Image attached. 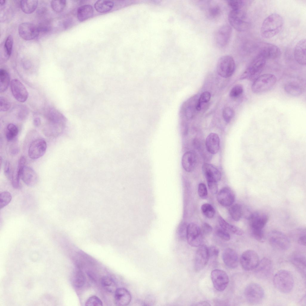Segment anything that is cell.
Returning a JSON list of instances; mask_svg holds the SVG:
<instances>
[{"instance_id":"obj_28","label":"cell","mask_w":306,"mask_h":306,"mask_svg":"<svg viewBox=\"0 0 306 306\" xmlns=\"http://www.w3.org/2000/svg\"><path fill=\"white\" fill-rule=\"evenodd\" d=\"M182 166L187 172L192 171L195 169L196 163V156L192 151L186 152L183 155L181 160Z\"/></svg>"},{"instance_id":"obj_11","label":"cell","mask_w":306,"mask_h":306,"mask_svg":"<svg viewBox=\"0 0 306 306\" xmlns=\"http://www.w3.org/2000/svg\"><path fill=\"white\" fill-rule=\"evenodd\" d=\"M259 261L257 253L252 250H247L244 252L240 258V262L242 268L247 271L254 270Z\"/></svg>"},{"instance_id":"obj_22","label":"cell","mask_w":306,"mask_h":306,"mask_svg":"<svg viewBox=\"0 0 306 306\" xmlns=\"http://www.w3.org/2000/svg\"><path fill=\"white\" fill-rule=\"evenodd\" d=\"M131 296L126 289L123 287L117 288L114 292V301L118 306H126L129 304L131 300Z\"/></svg>"},{"instance_id":"obj_19","label":"cell","mask_w":306,"mask_h":306,"mask_svg":"<svg viewBox=\"0 0 306 306\" xmlns=\"http://www.w3.org/2000/svg\"><path fill=\"white\" fill-rule=\"evenodd\" d=\"M268 219V215L264 213L258 212H253L249 218L250 228L262 230Z\"/></svg>"},{"instance_id":"obj_40","label":"cell","mask_w":306,"mask_h":306,"mask_svg":"<svg viewBox=\"0 0 306 306\" xmlns=\"http://www.w3.org/2000/svg\"><path fill=\"white\" fill-rule=\"evenodd\" d=\"M201 210L204 215L209 218H212L215 214V210L214 208L209 204H204L202 205Z\"/></svg>"},{"instance_id":"obj_52","label":"cell","mask_w":306,"mask_h":306,"mask_svg":"<svg viewBox=\"0 0 306 306\" xmlns=\"http://www.w3.org/2000/svg\"><path fill=\"white\" fill-rule=\"evenodd\" d=\"M0 111H5L10 108L11 104L9 100L4 97H0Z\"/></svg>"},{"instance_id":"obj_31","label":"cell","mask_w":306,"mask_h":306,"mask_svg":"<svg viewBox=\"0 0 306 306\" xmlns=\"http://www.w3.org/2000/svg\"><path fill=\"white\" fill-rule=\"evenodd\" d=\"M94 11V9L91 5L89 4L82 5L78 9L77 18L80 22L85 21L93 16Z\"/></svg>"},{"instance_id":"obj_15","label":"cell","mask_w":306,"mask_h":306,"mask_svg":"<svg viewBox=\"0 0 306 306\" xmlns=\"http://www.w3.org/2000/svg\"><path fill=\"white\" fill-rule=\"evenodd\" d=\"M18 32L20 36L26 40L34 39L39 33L38 27L29 22H24L20 24L18 27Z\"/></svg>"},{"instance_id":"obj_1","label":"cell","mask_w":306,"mask_h":306,"mask_svg":"<svg viewBox=\"0 0 306 306\" xmlns=\"http://www.w3.org/2000/svg\"><path fill=\"white\" fill-rule=\"evenodd\" d=\"M283 24V19L280 15L276 13L270 15L262 24L260 30L261 36L265 39L274 37L281 30Z\"/></svg>"},{"instance_id":"obj_47","label":"cell","mask_w":306,"mask_h":306,"mask_svg":"<svg viewBox=\"0 0 306 306\" xmlns=\"http://www.w3.org/2000/svg\"><path fill=\"white\" fill-rule=\"evenodd\" d=\"M211 95L208 91H206L203 92L201 95L198 101L196 106V109L198 111H200L201 109V104L202 103H206L208 102L210 99Z\"/></svg>"},{"instance_id":"obj_45","label":"cell","mask_w":306,"mask_h":306,"mask_svg":"<svg viewBox=\"0 0 306 306\" xmlns=\"http://www.w3.org/2000/svg\"><path fill=\"white\" fill-rule=\"evenodd\" d=\"M13 42V37L9 35L7 38L4 43V51L9 57L11 54Z\"/></svg>"},{"instance_id":"obj_59","label":"cell","mask_w":306,"mask_h":306,"mask_svg":"<svg viewBox=\"0 0 306 306\" xmlns=\"http://www.w3.org/2000/svg\"><path fill=\"white\" fill-rule=\"evenodd\" d=\"M208 186L210 191L213 194H216L218 190L217 182H207Z\"/></svg>"},{"instance_id":"obj_37","label":"cell","mask_w":306,"mask_h":306,"mask_svg":"<svg viewBox=\"0 0 306 306\" xmlns=\"http://www.w3.org/2000/svg\"><path fill=\"white\" fill-rule=\"evenodd\" d=\"M20 6L22 11L27 14H30L36 9L38 5L36 0H23L21 1Z\"/></svg>"},{"instance_id":"obj_17","label":"cell","mask_w":306,"mask_h":306,"mask_svg":"<svg viewBox=\"0 0 306 306\" xmlns=\"http://www.w3.org/2000/svg\"><path fill=\"white\" fill-rule=\"evenodd\" d=\"M209 259L208 247L201 245L197 249L195 255V268L197 271L202 270L207 265Z\"/></svg>"},{"instance_id":"obj_25","label":"cell","mask_w":306,"mask_h":306,"mask_svg":"<svg viewBox=\"0 0 306 306\" xmlns=\"http://www.w3.org/2000/svg\"><path fill=\"white\" fill-rule=\"evenodd\" d=\"M223 261L229 268L234 269L238 266V258L237 253L230 248H227L223 251L222 255Z\"/></svg>"},{"instance_id":"obj_53","label":"cell","mask_w":306,"mask_h":306,"mask_svg":"<svg viewBox=\"0 0 306 306\" xmlns=\"http://www.w3.org/2000/svg\"><path fill=\"white\" fill-rule=\"evenodd\" d=\"M29 114V111L27 108L22 106L19 109L17 113V116L19 119L22 120L25 119Z\"/></svg>"},{"instance_id":"obj_48","label":"cell","mask_w":306,"mask_h":306,"mask_svg":"<svg viewBox=\"0 0 306 306\" xmlns=\"http://www.w3.org/2000/svg\"><path fill=\"white\" fill-rule=\"evenodd\" d=\"M251 234L252 237L258 241L263 242L264 241V235L262 230L250 229Z\"/></svg>"},{"instance_id":"obj_18","label":"cell","mask_w":306,"mask_h":306,"mask_svg":"<svg viewBox=\"0 0 306 306\" xmlns=\"http://www.w3.org/2000/svg\"><path fill=\"white\" fill-rule=\"evenodd\" d=\"M273 267L271 261L269 258H263L255 268L254 274L255 276L260 279H265L269 276Z\"/></svg>"},{"instance_id":"obj_56","label":"cell","mask_w":306,"mask_h":306,"mask_svg":"<svg viewBox=\"0 0 306 306\" xmlns=\"http://www.w3.org/2000/svg\"><path fill=\"white\" fill-rule=\"evenodd\" d=\"M208 249L209 258H216L218 256L219 253L218 249L214 246L208 247Z\"/></svg>"},{"instance_id":"obj_7","label":"cell","mask_w":306,"mask_h":306,"mask_svg":"<svg viewBox=\"0 0 306 306\" xmlns=\"http://www.w3.org/2000/svg\"><path fill=\"white\" fill-rule=\"evenodd\" d=\"M216 68L218 74L222 77L227 78L230 76L235 69V63L233 58L229 55L222 56L218 61Z\"/></svg>"},{"instance_id":"obj_36","label":"cell","mask_w":306,"mask_h":306,"mask_svg":"<svg viewBox=\"0 0 306 306\" xmlns=\"http://www.w3.org/2000/svg\"><path fill=\"white\" fill-rule=\"evenodd\" d=\"M102 286L107 291L114 293L117 289L116 283L114 279L108 276H104L101 279Z\"/></svg>"},{"instance_id":"obj_51","label":"cell","mask_w":306,"mask_h":306,"mask_svg":"<svg viewBox=\"0 0 306 306\" xmlns=\"http://www.w3.org/2000/svg\"><path fill=\"white\" fill-rule=\"evenodd\" d=\"M243 91V88L242 85L238 84L234 86L231 89L230 96L232 97H236L241 95Z\"/></svg>"},{"instance_id":"obj_64","label":"cell","mask_w":306,"mask_h":306,"mask_svg":"<svg viewBox=\"0 0 306 306\" xmlns=\"http://www.w3.org/2000/svg\"><path fill=\"white\" fill-rule=\"evenodd\" d=\"M5 0H1L0 1V5L1 6L5 4Z\"/></svg>"},{"instance_id":"obj_14","label":"cell","mask_w":306,"mask_h":306,"mask_svg":"<svg viewBox=\"0 0 306 306\" xmlns=\"http://www.w3.org/2000/svg\"><path fill=\"white\" fill-rule=\"evenodd\" d=\"M211 278L214 287L218 291H223L228 285V276L223 270L215 269L212 270L211 273Z\"/></svg>"},{"instance_id":"obj_63","label":"cell","mask_w":306,"mask_h":306,"mask_svg":"<svg viewBox=\"0 0 306 306\" xmlns=\"http://www.w3.org/2000/svg\"><path fill=\"white\" fill-rule=\"evenodd\" d=\"M195 305L209 306L210 305L208 302L206 301H202L196 304Z\"/></svg>"},{"instance_id":"obj_27","label":"cell","mask_w":306,"mask_h":306,"mask_svg":"<svg viewBox=\"0 0 306 306\" xmlns=\"http://www.w3.org/2000/svg\"><path fill=\"white\" fill-rule=\"evenodd\" d=\"M220 140L218 135L216 133L209 134L206 139L205 146L207 151L210 153L215 154L219 150Z\"/></svg>"},{"instance_id":"obj_57","label":"cell","mask_w":306,"mask_h":306,"mask_svg":"<svg viewBox=\"0 0 306 306\" xmlns=\"http://www.w3.org/2000/svg\"><path fill=\"white\" fill-rule=\"evenodd\" d=\"M218 220L219 224L221 228L227 231H229L231 224L227 223L221 216H218Z\"/></svg>"},{"instance_id":"obj_6","label":"cell","mask_w":306,"mask_h":306,"mask_svg":"<svg viewBox=\"0 0 306 306\" xmlns=\"http://www.w3.org/2000/svg\"><path fill=\"white\" fill-rule=\"evenodd\" d=\"M244 296L247 301L253 305L259 303L264 296V291L262 287L255 283H251L246 287Z\"/></svg>"},{"instance_id":"obj_58","label":"cell","mask_w":306,"mask_h":306,"mask_svg":"<svg viewBox=\"0 0 306 306\" xmlns=\"http://www.w3.org/2000/svg\"><path fill=\"white\" fill-rule=\"evenodd\" d=\"M201 230L203 235H208L211 232L212 228L209 224L204 223L202 224Z\"/></svg>"},{"instance_id":"obj_20","label":"cell","mask_w":306,"mask_h":306,"mask_svg":"<svg viewBox=\"0 0 306 306\" xmlns=\"http://www.w3.org/2000/svg\"><path fill=\"white\" fill-rule=\"evenodd\" d=\"M235 194L233 190L228 187L222 188L218 193L217 199L218 202L224 206L231 205L235 201Z\"/></svg>"},{"instance_id":"obj_62","label":"cell","mask_w":306,"mask_h":306,"mask_svg":"<svg viewBox=\"0 0 306 306\" xmlns=\"http://www.w3.org/2000/svg\"><path fill=\"white\" fill-rule=\"evenodd\" d=\"M33 123L35 127H39L41 124L40 118L38 117H36L34 118L33 120Z\"/></svg>"},{"instance_id":"obj_39","label":"cell","mask_w":306,"mask_h":306,"mask_svg":"<svg viewBox=\"0 0 306 306\" xmlns=\"http://www.w3.org/2000/svg\"><path fill=\"white\" fill-rule=\"evenodd\" d=\"M229 212L232 218L235 221H238L243 214L242 207L239 204H235L230 207Z\"/></svg>"},{"instance_id":"obj_10","label":"cell","mask_w":306,"mask_h":306,"mask_svg":"<svg viewBox=\"0 0 306 306\" xmlns=\"http://www.w3.org/2000/svg\"><path fill=\"white\" fill-rule=\"evenodd\" d=\"M186 238L188 243L192 247H197L201 245L203 234L197 225L191 223L187 226Z\"/></svg>"},{"instance_id":"obj_41","label":"cell","mask_w":306,"mask_h":306,"mask_svg":"<svg viewBox=\"0 0 306 306\" xmlns=\"http://www.w3.org/2000/svg\"><path fill=\"white\" fill-rule=\"evenodd\" d=\"M12 196L10 193L7 191H4L0 193V209L3 208L7 206L11 200Z\"/></svg>"},{"instance_id":"obj_13","label":"cell","mask_w":306,"mask_h":306,"mask_svg":"<svg viewBox=\"0 0 306 306\" xmlns=\"http://www.w3.org/2000/svg\"><path fill=\"white\" fill-rule=\"evenodd\" d=\"M258 51V54L260 55L267 59H276L280 56L281 51L279 48L273 44L260 42L257 47Z\"/></svg>"},{"instance_id":"obj_60","label":"cell","mask_w":306,"mask_h":306,"mask_svg":"<svg viewBox=\"0 0 306 306\" xmlns=\"http://www.w3.org/2000/svg\"><path fill=\"white\" fill-rule=\"evenodd\" d=\"M305 230L301 231L298 239V243L303 246L306 245V234Z\"/></svg>"},{"instance_id":"obj_55","label":"cell","mask_w":306,"mask_h":306,"mask_svg":"<svg viewBox=\"0 0 306 306\" xmlns=\"http://www.w3.org/2000/svg\"><path fill=\"white\" fill-rule=\"evenodd\" d=\"M217 235L221 239L226 241H229L230 236L228 232L222 228L218 229L216 231Z\"/></svg>"},{"instance_id":"obj_49","label":"cell","mask_w":306,"mask_h":306,"mask_svg":"<svg viewBox=\"0 0 306 306\" xmlns=\"http://www.w3.org/2000/svg\"><path fill=\"white\" fill-rule=\"evenodd\" d=\"M86 306H102L103 303L102 301L97 296H93L90 297L85 303Z\"/></svg>"},{"instance_id":"obj_35","label":"cell","mask_w":306,"mask_h":306,"mask_svg":"<svg viewBox=\"0 0 306 306\" xmlns=\"http://www.w3.org/2000/svg\"><path fill=\"white\" fill-rule=\"evenodd\" d=\"M72 281L75 287L78 288L82 287L85 284L86 281L85 274L81 270H76L73 273Z\"/></svg>"},{"instance_id":"obj_12","label":"cell","mask_w":306,"mask_h":306,"mask_svg":"<svg viewBox=\"0 0 306 306\" xmlns=\"http://www.w3.org/2000/svg\"><path fill=\"white\" fill-rule=\"evenodd\" d=\"M47 148L46 141L42 138H36L29 146L28 154L29 157L33 160L38 159L45 154Z\"/></svg>"},{"instance_id":"obj_4","label":"cell","mask_w":306,"mask_h":306,"mask_svg":"<svg viewBox=\"0 0 306 306\" xmlns=\"http://www.w3.org/2000/svg\"><path fill=\"white\" fill-rule=\"evenodd\" d=\"M266 62V59L261 55L258 54L242 74L240 79L254 81L262 72Z\"/></svg>"},{"instance_id":"obj_16","label":"cell","mask_w":306,"mask_h":306,"mask_svg":"<svg viewBox=\"0 0 306 306\" xmlns=\"http://www.w3.org/2000/svg\"><path fill=\"white\" fill-rule=\"evenodd\" d=\"M11 91L14 98L19 102H23L28 97V92L24 85L19 80L12 79L10 82Z\"/></svg>"},{"instance_id":"obj_42","label":"cell","mask_w":306,"mask_h":306,"mask_svg":"<svg viewBox=\"0 0 306 306\" xmlns=\"http://www.w3.org/2000/svg\"><path fill=\"white\" fill-rule=\"evenodd\" d=\"M66 3V1L65 0H52L51 2V6L54 11L60 12L64 9Z\"/></svg>"},{"instance_id":"obj_61","label":"cell","mask_w":306,"mask_h":306,"mask_svg":"<svg viewBox=\"0 0 306 306\" xmlns=\"http://www.w3.org/2000/svg\"><path fill=\"white\" fill-rule=\"evenodd\" d=\"M230 231L238 235H242L244 233L243 231L239 228L231 225Z\"/></svg>"},{"instance_id":"obj_8","label":"cell","mask_w":306,"mask_h":306,"mask_svg":"<svg viewBox=\"0 0 306 306\" xmlns=\"http://www.w3.org/2000/svg\"><path fill=\"white\" fill-rule=\"evenodd\" d=\"M268 240L269 244L273 248L280 250L288 249L290 246L288 238L284 233L274 230L269 233Z\"/></svg>"},{"instance_id":"obj_30","label":"cell","mask_w":306,"mask_h":306,"mask_svg":"<svg viewBox=\"0 0 306 306\" xmlns=\"http://www.w3.org/2000/svg\"><path fill=\"white\" fill-rule=\"evenodd\" d=\"M4 175L11 182L13 187L18 189L20 187V182L17 179L16 173L15 174L10 163L8 161L6 162L4 168Z\"/></svg>"},{"instance_id":"obj_32","label":"cell","mask_w":306,"mask_h":306,"mask_svg":"<svg viewBox=\"0 0 306 306\" xmlns=\"http://www.w3.org/2000/svg\"><path fill=\"white\" fill-rule=\"evenodd\" d=\"M284 89L288 94L293 96H298L303 92V88L301 84L296 81L287 82L284 86Z\"/></svg>"},{"instance_id":"obj_3","label":"cell","mask_w":306,"mask_h":306,"mask_svg":"<svg viewBox=\"0 0 306 306\" xmlns=\"http://www.w3.org/2000/svg\"><path fill=\"white\" fill-rule=\"evenodd\" d=\"M273 282L276 289L283 293L290 292L293 287V277L289 272L286 270L277 272L273 277Z\"/></svg>"},{"instance_id":"obj_38","label":"cell","mask_w":306,"mask_h":306,"mask_svg":"<svg viewBox=\"0 0 306 306\" xmlns=\"http://www.w3.org/2000/svg\"><path fill=\"white\" fill-rule=\"evenodd\" d=\"M0 91L3 93L7 90L10 83V76L5 70L0 69Z\"/></svg>"},{"instance_id":"obj_5","label":"cell","mask_w":306,"mask_h":306,"mask_svg":"<svg viewBox=\"0 0 306 306\" xmlns=\"http://www.w3.org/2000/svg\"><path fill=\"white\" fill-rule=\"evenodd\" d=\"M276 80V77L272 74H267L259 76L254 80L251 86L252 91L256 94L267 91L273 88Z\"/></svg>"},{"instance_id":"obj_33","label":"cell","mask_w":306,"mask_h":306,"mask_svg":"<svg viewBox=\"0 0 306 306\" xmlns=\"http://www.w3.org/2000/svg\"><path fill=\"white\" fill-rule=\"evenodd\" d=\"M114 6V3L108 0H99L94 4L96 10L100 13H105L110 11Z\"/></svg>"},{"instance_id":"obj_50","label":"cell","mask_w":306,"mask_h":306,"mask_svg":"<svg viewBox=\"0 0 306 306\" xmlns=\"http://www.w3.org/2000/svg\"><path fill=\"white\" fill-rule=\"evenodd\" d=\"M26 162V158L25 156H21L19 159L18 162L17 171L16 172V177L17 180L20 181L21 178V175L25 166Z\"/></svg>"},{"instance_id":"obj_9","label":"cell","mask_w":306,"mask_h":306,"mask_svg":"<svg viewBox=\"0 0 306 306\" xmlns=\"http://www.w3.org/2000/svg\"><path fill=\"white\" fill-rule=\"evenodd\" d=\"M232 32V27L225 24L220 26L215 31L214 40L219 47L223 48L226 46L229 42Z\"/></svg>"},{"instance_id":"obj_34","label":"cell","mask_w":306,"mask_h":306,"mask_svg":"<svg viewBox=\"0 0 306 306\" xmlns=\"http://www.w3.org/2000/svg\"><path fill=\"white\" fill-rule=\"evenodd\" d=\"M18 133L19 129L16 125L10 123L7 126L5 131V135L8 141L12 142L15 141Z\"/></svg>"},{"instance_id":"obj_26","label":"cell","mask_w":306,"mask_h":306,"mask_svg":"<svg viewBox=\"0 0 306 306\" xmlns=\"http://www.w3.org/2000/svg\"><path fill=\"white\" fill-rule=\"evenodd\" d=\"M294 56L296 61L302 65H306V40L302 39L296 44L294 51Z\"/></svg>"},{"instance_id":"obj_29","label":"cell","mask_w":306,"mask_h":306,"mask_svg":"<svg viewBox=\"0 0 306 306\" xmlns=\"http://www.w3.org/2000/svg\"><path fill=\"white\" fill-rule=\"evenodd\" d=\"M290 261L304 277L305 276L306 259L302 254L299 253H294L290 258Z\"/></svg>"},{"instance_id":"obj_46","label":"cell","mask_w":306,"mask_h":306,"mask_svg":"<svg viewBox=\"0 0 306 306\" xmlns=\"http://www.w3.org/2000/svg\"><path fill=\"white\" fill-rule=\"evenodd\" d=\"M234 114L233 109L231 108L227 107L224 108L223 110L222 115L225 121L229 123L233 117Z\"/></svg>"},{"instance_id":"obj_43","label":"cell","mask_w":306,"mask_h":306,"mask_svg":"<svg viewBox=\"0 0 306 306\" xmlns=\"http://www.w3.org/2000/svg\"><path fill=\"white\" fill-rule=\"evenodd\" d=\"M221 12V9L220 6L216 4L213 5L209 8L208 14L210 18L215 19L220 15Z\"/></svg>"},{"instance_id":"obj_23","label":"cell","mask_w":306,"mask_h":306,"mask_svg":"<svg viewBox=\"0 0 306 306\" xmlns=\"http://www.w3.org/2000/svg\"><path fill=\"white\" fill-rule=\"evenodd\" d=\"M66 123L49 122L43 129V133L47 137H57L63 132Z\"/></svg>"},{"instance_id":"obj_2","label":"cell","mask_w":306,"mask_h":306,"mask_svg":"<svg viewBox=\"0 0 306 306\" xmlns=\"http://www.w3.org/2000/svg\"><path fill=\"white\" fill-rule=\"evenodd\" d=\"M230 25L238 31L243 32L249 27L246 5L235 9L231 10L228 16Z\"/></svg>"},{"instance_id":"obj_21","label":"cell","mask_w":306,"mask_h":306,"mask_svg":"<svg viewBox=\"0 0 306 306\" xmlns=\"http://www.w3.org/2000/svg\"><path fill=\"white\" fill-rule=\"evenodd\" d=\"M21 178L29 186L36 185L39 180V177L35 171L31 167L25 166L22 172Z\"/></svg>"},{"instance_id":"obj_44","label":"cell","mask_w":306,"mask_h":306,"mask_svg":"<svg viewBox=\"0 0 306 306\" xmlns=\"http://www.w3.org/2000/svg\"><path fill=\"white\" fill-rule=\"evenodd\" d=\"M39 33H46L49 32L51 28V24L49 20L42 21L37 26Z\"/></svg>"},{"instance_id":"obj_54","label":"cell","mask_w":306,"mask_h":306,"mask_svg":"<svg viewBox=\"0 0 306 306\" xmlns=\"http://www.w3.org/2000/svg\"><path fill=\"white\" fill-rule=\"evenodd\" d=\"M198 193L199 196L202 198H206L207 196L208 193L206 185L204 183L199 184L198 188Z\"/></svg>"},{"instance_id":"obj_24","label":"cell","mask_w":306,"mask_h":306,"mask_svg":"<svg viewBox=\"0 0 306 306\" xmlns=\"http://www.w3.org/2000/svg\"><path fill=\"white\" fill-rule=\"evenodd\" d=\"M203 173L207 182H217L221 178V174L219 171L212 164L206 163L202 166Z\"/></svg>"}]
</instances>
